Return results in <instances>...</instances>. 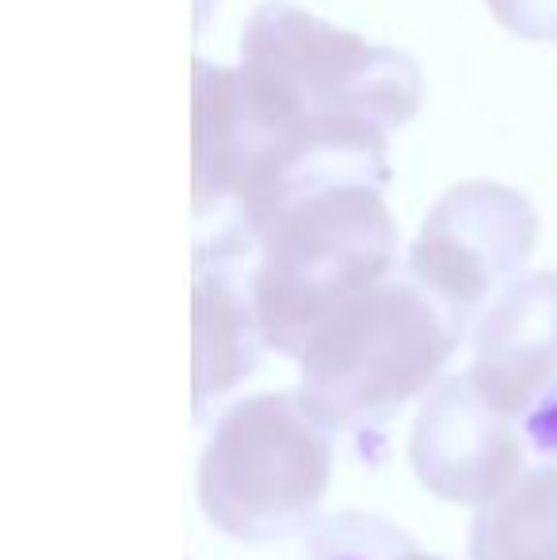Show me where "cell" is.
I'll use <instances>...</instances> for the list:
<instances>
[{
	"label": "cell",
	"instance_id": "5b68a950",
	"mask_svg": "<svg viewBox=\"0 0 557 560\" xmlns=\"http://www.w3.org/2000/svg\"><path fill=\"white\" fill-rule=\"evenodd\" d=\"M538 241L527 195L489 179H469L443 195L423 218L409 252V279L466 332L523 271Z\"/></svg>",
	"mask_w": 557,
	"mask_h": 560
},
{
	"label": "cell",
	"instance_id": "8992f818",
	"mask_svg": "<svg viewBox=\"0 0 557 560\" xmlns=\"http://www.w3.org/2000/svg\"><path fill=\"white\" fill-rule=\"evenodd\" d=\"M550 457H557V416L515 420L489 405L469 374L443 377L436 385L409 443L420 485L462 508H489Z\"/></svg>",
	"mask_w": 557,
	"mask_h": 560
},
{
	"label": "cell",
	"instance_id": "6da1fadb",
	"mask_svg": "<svg viewBox=\"0 0 557 560\" xmlns=\"http://www.w3.org/2000/svg\"><path fill=\"white\" fill-rule=\"evenodd\" d=\"M237 100L268 130L374 126L420 112L423 77L405 50L374 46L290 0H268L241 31Z\"/></svg>",
	"mask_w": 557,
	"mask_h": 560
},
{
	"label": "cell",
	"instance_id": "7a4b0ae2",
	"mask_svg": "<svg viewBox=\"0 0 557 560\" xmlns=\"http://www.w3.org/2000/svg\"><path fill=\"white\" fill-rule=\"evenodd\" d=\"M397 222L379 187H333L256 233L253 302L264 343L302 359L325 325L390 279Z\"/></svg>",
	"mask_w": 557,
	"mask_h": 560
},
{
	"label": "cell",
	"instance_id": "52a82bcc",
	"mask_svg": "<svg viewBox=\"0 0 557 560\" xmlns=\"http://www.w3.org/2000/svg\"><path fill=\"white\" fill-rule=\"evenodd\" d=\"M466 374L489 405L515 420L557 416V271L515 279L477 317Z\"/></svg>",
	"mask_w": 557,
	"mask_h": 560
},
{
	"label": "cell",
	"instance_id": "8fae6325",
	"mask_svg": "<svg viewBox=\"0 0 557 560\" xmlns=\"http://www.w3.org/2000/svg\"><path fill=\"white\" fill-rule=\"evenodd\" d=\"M390 560H443V557H431V553H417V549H402V553H397L394 549V557Z\"/></svg>",
	"mask_w": 557,
	"mask_h": 560
},
{
	"label": "cell",
	"instance_id": "9c48e42d",
	"mask_svg": "<svg viewBox=\"0 0 557 560\" xmlns=\"http://www.w3.org/2000/svg\"><path fill=\"white\" fill-rule=\"evenodd\" d=\"M474 560H557V457L538 462L497 503L477 511Z\"/></svg>",
	"mask_w": 557,
	"mask_h": 560
},
{
	"label": "cell",
	"instance_id": "30bf717a",
	"mask_svg": "<svg viewBox=\"0 0 557 560\" xmlns=\"http://www.w3.org/2000/svg\"><path fill=\"white\" fill-rule=\"evenodd\" d=\"M504 31L531 43L557 38V0H485Z\"/></svg>",
	"mask_w": 557,
	"mask_h": 560
},
{
	"label": "cell",
	"instance_id": "3957f363",
	"mask_svg": "<svg viewBox=\"0 0 557 560\" xmlns=\"http://www.w3.org/2000/svg\"><path fill=\"white\" fill-rule=\"evenodd\" d=\"M462 328L413 279H386L305 347L298 400L325 431H371L439 382Z\"/></svg>",
	"mask_w": 557,
	"mask_h": 560
},
{
	"label": "cell",
	"instance_id": "277c9868",
	"mask_svg": "<svg viewBox=\"0 0 557 560\" xmlns=\"http://www.w3.org/2000/svg\"><path fill=\"white\" fill-rule=\"evenodd\" d=\"M333 450L325 428L290 393L233 405L202 450L199 503L237 541H276L302 530L325 500Z\"/></svg>",
	"mask_w": 557,
	"mask_h": 560
},
{
	"label": "cell",
	"instance_id": "ba28073f",
	"mask_svg": "<svg viewBox=\"0 0 557 560\" xmlns=\"http://www.w3.org/2000/svg\"><path fill=\"white\" fill-rule=\"evenodd\" d=\"M256 236L245 225H214L195 252V412L248 377L264 332L253 302Z\"/></svg>",
	"mask_w": 557,
	"mask_h": 560
}]
</instances>
